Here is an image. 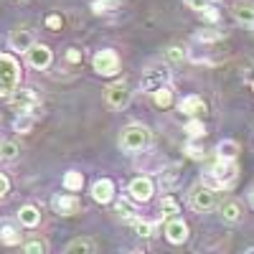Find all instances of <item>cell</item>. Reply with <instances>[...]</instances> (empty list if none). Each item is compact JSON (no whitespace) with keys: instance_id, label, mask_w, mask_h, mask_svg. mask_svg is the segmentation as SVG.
Segmentation results:
<instances>
[{"instance_id":"cell-18","label":"cell","mask_w":254,"mask_h":254,"mask_svg":"<svg viewBox=\"0 0 254 254\" xmlns=\"http://www.w3.org/2000/svg\"><path fill=\"white\" fill-rule=\"evenodd\" d=\"M234 15L239 23H254V3H237L234 5Z\"/></svg>"},{"instance_id":"cell-2","label":"cell","mask_w":254,"mask_h":254,"mask_svg":"<svg viewBox=\"0 0 254 254\" xmlns=\"http://www.w3.org/2000/svg\"><path fill=\"white\" fill-rule=\"evenodd\" d=\"M20 66L10 54H0V97H10L18 87Z\"/></svg>"},{"instance_id":"cell-31","label":"cell","mask_w":254,"mask_h":254,"mask_svg":"<svg viewBox=\"0 0 254 254\" xmlns=\"http://www.w3.org/2000/svg\"><path fill=\"white\" fill-rule=\"evenodd\" d=\"M132 226H135V231H137L140 237H153V224H150V221H140V219H135Z\"/></svg>"},{"instance_id":"cell-8","label":"cell","mask_w":254,"mask_h":254,"mask_svg":"<svg viewBox=\"0 0 254 254\" xmlns=\"http://www.w3.org/2000/svg\"><path fill=\"white\" fill-rule=\"evenodd\" d=\"M132 102V92H130V87L127 84H112V87L107 89V104L110 107H115V110H125L127 104Z\"/></svg>"},{"instance_id":"cell-26","label":"cell","mask_w":254,"mask_h":254,"mask_svg":"<svg viewBox=\"0 0 254 254\" xmlns=\"http://www.w3.org/2000/svg\"><path fill=\"white\" fill-rule=\"evenodd\" d=\"M0 242L8 244V247H13V244L20 242V234H18L13 226H3V229H0Z\"/></svg>"},{"instance_id":"cell-42","label":"cell","mask_w":254,"mask_h":254,"mask_svg":"<svg viewBox=\"0 0 254 254\" xmlns=\"http://www.w3.org/2000/svg\"><path fill=\"white\" fill-rule=\"evenodd\" d=\"M252 89H254V84H252Z\"/></svg>"},{"instance_id":"cell-5","label":"cell","mask_w":254,"mask_h":254,"mask_svg":"<svg viewBox=\"0 0 254 254\" xmlns=\"http://www.w3.org/2000/svg\"><path fill=\"white\" fill-rule=\"evenodd\" d=\"M94 71L99 76H115L120 71V56L110 49H104L94 56Z\"/></svg>"},{"instance_id":"cell-36","label":"cell","mask_w":254,"mask_h":254,"mask_svg":"<svg viewBox=\"0 0 254 254\" xmlns=\"http://www.w3.org/2000/svg\"><path fill=\"white\" fill-rule=\"evenodd\" d=\"M186 56V51L181 49V46H171V49H168V59H173V61H181Z\"/></svg>"},{"instance_id":"cell-15","label":"cell","mask_w":254,"mask_h":254,"mask_svg":"<svg viewBox=\"0 0 254 254\" xmlns=\"http://www.w3.org/2000/svg\"><path fill=\"white\" fill-rule=\"evenodd\" d=\"M31 46H33L31 31H13L10 33V49L13 51H28Z\"/></svg>"},{"instance_id":"cell-32","label":"cell","mask_w":254,"mask_h":254,"mask_svg":"<svg viewBox=\"0 0 254 254\" xmlns=\"http://www.w3.org/2000/svg\"><path fill=\"white\" fill-rule=\"evenodd\" d=\"M186 153H188L190 158H193V160H201V158L206 155V153H203V147H198V145H196L193 140H190V142L186 145Z\"/></svg>"},{"instance_id":"cell-3","label":"cell","mask_w":254,"mask_h":254,"mask_svg":"<svg viewBox=\"0 0 254 254\" xmlns=\"http://www.w3.org/2000/svg\"><path fill=\"white\" fill-rule=\"evenodd\" d=\"M120 145H122V150H127V153H137V150H142V147L150 145V130L142 127V125H130L127 130H122Z\"/></svg>"},{"instance_id":"cell-6","label":"cell","mask_w":254,"mask_h":254,"mask_svg":"<svg viewBox=\"0 0 254 254\" xmlns=\"http://www.w3.org/2000/svg\"><path fill=\"white\" fill-rule=\"evenodd\" d=\"M168 79H171V71H168L165 66H150V69L142 74L140 87H142L145 92H153V89H158V87H165Z\"/></svg>"},{"instance_id":"cell-21","label":"cell","mask_w":254,"mask_h":254,"mask_svg":"<svg viewBox=\"0 0 254 254\" xmlns=\"http://www.w3.org/2000/svg\"><path fill=\"white\" fill-rule=\"evenodd\" d=\"M81 186H84V176L79 171H69L64 176V188L66 190H81Z\"/></svg>"},{"instance_id":"cell-23","label":"cell","mask_w":254,"mask_h":254,"mask_svg":"<svg viewBox=\"0 0 254 254\" xmlns=\"http://www.w3.org/2000/svg\"><path fill=\"white\" fill-rule=\"evenodd\" d=\"M153 99H155V104H158V107H168V104H171L173 102V94H171V89H168V87H158V89H153Z\"/></svg>"},{"instance_id":"cell-33","label":"cell","mask_w":254,"mask_h":254,"mask_svg":"<svg viewBox=\"0 0 254 254\" xmlns=\"http://www.w3.org/2000/svg\"><path fill=\"white\" fill-rule=\"evenodd\" d=\"M201 15H203L206 20H211V23H216V20H219V8L206 5V8H201Z\"/></svg>"},{"instance_id":"cell-10","label":"cell","mask_w":254,"mask_h":254,"mask_svg":"<svg viewBox=\"0 0 254 254\" xmlns=\"http://www.w3.org/2000/svg\"><path fill=\"white\" fill-rule=\"evenodd\" d=\"M92 198H94L97 203H110V201L115 198V183H112L110 178L94 181V186H92Z\"/></svg>"},{"instance_id":"cell-37","label":"cell","mask_w":254,"mask_h":254,"mask_svg":"<svg viewBox=\"0 0 254 254\" xmlns=\"http://www.w3.org/2000/svg\"><path fill=\"white\" fill-rule=\"evenodd\" d=\"M46 26H49L51 31H59V28H61V15H49V18H46Z\"/></svg>"},{"instance_id":"cell-24","label":"cell","mask_w":254,"mask_h":254,"mask_svg":"<svg viewBox=\"0 0 254 254\" xmlns=\"http://www.w3.org/2000/svg\"><path fill=\"white\" fill-rule=\"evenodd\" d=\"M97 247H94V242L92 239H74L69 247H66V252L71 254V252H87V254H92Z\"/></svg>"},{"instance_id":"cell-39","label":"cell","mask_w":254,"mask_h":254,"mask_svg":"<svg viewBox=\"0 0 254 254\" xmlns=\"http://www.w3.org/2000/svg\"><path fill=\"white\" fill-rule=\"evenodd\" d=\"M8 188H10V183H8V178L0 173V198H3L5 193H8Z\"/></svg>"},{"instance_id":"cell-22","label":"cell","mask_w":254,"mask_h":254,"mask_svg":"<svg viewBox=\"0 0 254 254\" xmlns=\"http://www.w3.org/2000/svg\"><path fill=\"white\" fill-rule=\"evenodd\" d=\"M137 165L142 168V171H150V173L163 171V163H160V158H158V155H153V153H147V158H145V160H137Z\"/></svg>"},{"instance_id":"cell-38","label":"cell","mask_w":254,"mask_h":254,"mask_svg":"<svg viewBox=\"0 0 254 254\" xmlns=\"http://www.w3.org/2000/svg\"><path fill=\"white\" fill-rule=\"evenodd\" d=\"M186 5H190L193 10H201V8L208 5V0H186Z\"/></svg>"},{"instance_id":"cell-14","label":"cell","mask_w":254,"mask_h":254,"mask_svg":"<svg viewBox=\"0 0 254 254\" xmlns=\"http://www.w3.org/2000/svg\"><path fill=\"white\" fill-rule=\"evenodd\" d=\"M165 237H168V242H171V244H183V242H188V226L181 219L168 221L165 224Z\"/></svg>"},{"instance_id":"cell-9","label":"cell","mask_w":254,"mask_h":254,"mask_svg":"<svg viewBox=\"0 0 254 254\" xmlns=\"http://www.w3.org/2000/svg\"><path fill=\"white\" fill-rule=\"evenodd\" d=\"M26 56H28V64H31L33 69H46L49 64H51V49L44 46V44H33L26 51Z\"/></svg>"},{"instance_id":"cell-20","label":"cell","mask_w":254,"mask_h":254,"mask_svg":"<svg viewBox=\"0 0 254 254\" xmlns=\"http://www.w3.org/2000/svg\"><path fill=\"white\" fill-rule=\"evenodd\" d=\"M221 216H224V221H229V224H237V221L242 219V208H239V203H237V201H229V203H224V208H221Z\"/></svg>"},{"instance_id":"cell-30","label":"cell","mask_w":254,"mask_h":254,"mask_svg":"<svg viewBox=\"0 0 254 254\" xmlns=\"http://www.w3.org/2000/svg\"><path fill=\"white\" fill-rule=\"evenodd\" d=\"M18 155V145L15 142H3V145H0V158H3V160H13Z\"/></svg>"},{"instance_id":"cell-19","label":"cell","mask_w":254,"mask_h":254,"mask_svg":"<svg viewBox=\"0 0 254 254\" xmlns=\"http://www.w3.org/2000/svg\"><path fill=\"white\" fill-rule=\"evenodd\" d=\"M33 125H36V117H33L31 112H23V115H18V117H15V122H13L15 132H23V135L33 130Z\"/></svg>"},{"instance_id":"cell-41","label":"cell","mask_w":254,"mask_h":254,"mask_svg":"<svg viewBox=\"0 0 254 254\" xmlns=\"http://www.w3.org/2000/svg\"><path fill=\"white\" fill-rule=\"evenodd\" d=\"M249 203H252V208H254V190H252V196H249Z\"/></svg>"},{"instance_id":"cell-13","label":"cell","mask_w":254,"mask_h":254,"mask_svg":"<svg viewBox=\"0 0 254 254\" xmlns=\"http://www.w3.org/2000/svg\"><path fill=\"white\" fill-rule=\"evenodd\" d=\"M178 110L188 117H198V115H206V102L196 94H190V97H183L178 102Z\"/></svg>"},{"instance_id":"cell-25","label":"cell","mask_w":254,"mask_h":254,"mask_svg":"<svg viewBox=\"0 0 254 254\" xmlns=\"http://www.w3.org/2000/svg\"><path fill=\"white\" fill-rule=\"evenodd\" d=\"M160 211H163V216H176L178 214V201L173 198V196H163V201H160Z\"/></svg>"},{"instance_id":"cell-34","label":"cell","mask_w":254,"mask_h":254,"mask_svg":"<svg viewBox=\"0 0 254 254\" xmlns=\"http://www.w3.org/2000/svg\"><path fill=\"white\" fill-rule=\"evenodd\" d=\"M26 252H28V254H44V252H46V244H44V242H28V244H26Z\"/></svg>"},{"instance_id":"cell-27","label":"cell","mask_w":254,"mask_h":254,"mask_svg":"<svg viewBox=\"0 0 254 254\" xmlns=\"http://www.w3.org/2000/svg\"><path fill=\"white\" fill-rule=\"evenodd\" d=\"M120 3H122V0H94L92 10H94V13H110V10H115Z\"/></svg>"},{"instance_id":"cell-28","label":"cell","mask_w":254,"mask_h":254,"mask_svg":"<svg viewBox=\"0 0 254 254\" xmlns=\"http://www.w3.org/2000/svg\"><path fill=\"white\" fill-rule=\"evenodd\" d=\"M186 132L196 140V137H203V135H206V127H203L201 120H190V122L186 125Z\"/></svg>"},{"instance_id":"cell-43","label":"cell","mask_w":254,"mask_h":254,"mask_svg":"<svg viewBox=\"0 0 254 254\" xmlns=\"http://www.w3.org/2000/svg\"><path fill=\"white\" fill-rule=\"evenodd\" d=\"M252 26H254V23H252Z\"/></svg>"},{"instance_id":"cell-40","label":"cell","mask_w":254,"mask_h":254,"mask_svg":"<svg viewBox=\"0 0 254 254\" xmlns=\"http://www.w3.org/2000/svg\"><path fill=\"white\" fill-rule=\"evenodd\" d=\"M66 59H69L71 64H79V61H81V54H79V49H69V54H66Z\"/></svg>"},{"instance_id":"cell-12","label":"cell","mask_w":254,"mask_h":254,"mask_svg":"<svg viewBox=\"0 0 254 254\" xmlns=\"http://www.w3.org/2000/svg\"><path fill=\"white\" fill-rule=\"evenodd\" d=\"M54 208H56V214H61V216H74V214H79V208H81V201L76 198V196H56L54 198Z\"/></svg>"},{"instance_id":"cell-7","label":"cell","mask_w":254,"mask_h":254,"mask_svg":"<svg viewBox=\"0 0 254 254\" xmlns=\"http://www.w3.org/2000/svg\"><path fill=\"white\" fill-rule=\"evenodd\" d=\"M216 203V190L214 188H208V186H196L193 190H190V206H193L196 211H208V208H214Z\"/></svg>"},{"instance_id":"cell-29","label":"cell","mask_w":254,"mask_h":254,"mask_svg":"<svg viewBox=\"0 0 254 254\" xmlns=\"http://www.w3.org/2000/svg\"><path fill=\"white\" fill-rule=\"evenodd\" d=\"M221 38V33L219 31H214V28H208V31H198L196 33V41L198 44H214V41H219Z\"/></svg>"},{"instance_id":"cell-16","label":"cell","mask_w":254,"mask_h":254,"mask_svg":"<svg viewBox=\"0 0 254 254\" xmlns=\"http://www.w3.org/2000/svg\"><path fill=\"white\" fill-rule=\"evenodd\" d=\"M239 155V142L237 140H221L216 145V158H226V160H237Z\"/></svg>"},{"instance_id":"cell-17","label":"cell","mask_w":254,"mask_h":254,"mask_svg":"<svg viewBox=\"0 0 254 254\" xmlns=\"http://www.w3.org/2000/svg\"><path fill=\"white\" fill-rule=\"evenodd\" d=\"M18 221L23 224V226H28V229L38 226V221H41V214H38V208H36V206H23V208L18 211Z\"/></svg>"},{"instance_id":"cell-11","label":"cell","mask_w":254,"mask_h":254,"mask_svg":"<svg viewBox=\"0 0 254 254\" xmlns=\"http://www.w3.org/2000/svg\"><path fill=\"white\" fill-rule=\"evenodd\" d=\"M130 196L135 198V201H150L153 198V181L150 178H135L132 183H130Z\"/></svg>"},{"instance_id":"cell-35","label":"cell","mask_w":254,"mask_h":254,"mask_svg":"<svg viewBox=\"0 0 254 254\" xmlns=\"http://www.w3.org/2000/svg\"><path fill=\"white\" fill-rule=\"evenodd\" d=\"M117 211H120L122 216H132V214H135V208H132L130 203H127L125 198H120V201H117Z\"/></svg>"},{"instance_id":"cell-1","label":"cell","mask_w":254,"mask_h":254,"mask_svg":"<svg viewBox=\"0 0 254 254\" xmlns=\"http://www.w3.org/2000/svg\"><path fill=\"white\" fill-rule=\"evenodd\" d=\"M237 173H239V168H237V160H226V158H216V163L208 168V171L201 176V183L208 186V188H231L237 181Z\"/></svg>"},{"instance_id":"cell-4","label":"cell","mask_w":254,"mask_h":254,"mask_svg":"<svg viewBox=\"0 0 254 254\" xmlns=\"http://www.w3.org/2000/svg\"><path fill=\"white\" fill-rule=\"evenodd\" d=\"M10 107L18 112V115H23V112H36L38 107H41V97L33 92V89H18L15 87V92H13V97H10Z\"/></svg>"}]
</instances>
